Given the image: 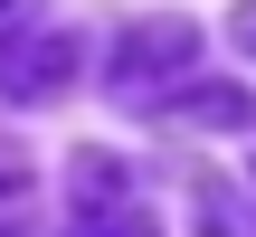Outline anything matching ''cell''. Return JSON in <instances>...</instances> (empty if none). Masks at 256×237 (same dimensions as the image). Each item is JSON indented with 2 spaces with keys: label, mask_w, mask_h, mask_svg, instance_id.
I'll use <instances>...</instances> for the list:
<instances>
[{
  "label": "cell",
  "mask_w": 256,
  "mask_h": 237,
  "mask_svg": "<svg viewBox=\"0 0 256 237\" xmlns=\"http://www.w3.org/2000/svg\"><path fill=\"white\" fill-rule=\"evenodd\" d=\"M209 66H200V28L190 19H142V28H124L114 38V104L124 114H152V124H171V104L200 86Z\"/></svg>",
  "instance_id": "6da1fadb"
},
{
  "label": "cell",
  "mask_w": 256,
  "mask_h": 237,
  "mask_svg": "<svg viewBox=\"0 0 256 237\" xmlns=\"http://www.w3.org/2000/svg\"><path fill=\"white\" fill-rule=\"evenodd\" d=\"M57 237H162V228H152L142 190L114 171V152H76V171H66V228Z\"/></svg>",
  "instance_id": "7a4b0ae2"
},
{
  "label": "cell",
  "mask_w": 256,
  "mask_h": 237,
  "mask_svg": "<svg viewBox=\"0 0 256 237\" xmlns=\"http://www.w3.org/2000/svg\"><path fill=\"white\" fill-rule=\"evenodd\" d=\"M66 76H76V38H10V48H0V95H10V104L66 95Z\"/></svg>",
  "instance_id": "3957f363"
},
{
  "label": "cell",
  "mask_w": 256,
  "mask_h": 237,
  "mask_svg": "<svg viewBox=\"0 0 256 237\" xmlns=\"http://www.w3.org/2000/svg\"><path fill=\"white\" fill-rule=\"evenodd\" d=\"M0 237H38V171L19 142H0Z\"/></svg>",
  "instance_id": "277c9868"
},
{
  "label": "cell",
  "mask_w": 256,
  "mask_h": 237,
  "mask_svg": "<svg viewBox=\"0 0 256 237\" xmlns=\"http://www.w3.org/2000/svg\"><path fill=\"white\" fill-rule=\"evenodd\" d=\"M28 19H38V0H0V48H10V38L28 28Z\"/></svg>",
  "instance_id": "5b68a950"
},
{
  "label": "cell",
  "mask_w": 256,
  "mask_h": 237,
  "mask_svg": "<svg viewBox=\"0 0 256 237\" xmlns=\"http://www.w3.org/2000/svg\"><path fill=\"white\" fill-rule=\"evenodd\" d=\"M228 28H238V48H247V57H256V0H247V10H238V19H228Z\"/></svg>",
  "instance_id": "8992f818"
}]
</instances>
